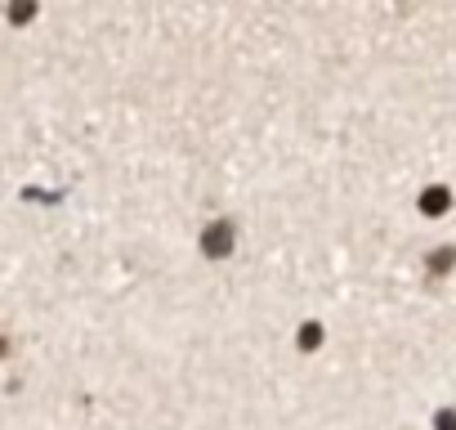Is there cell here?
I'll return each instance as SVG.
<instances>
[{"instance_id": "obj_5", "label": "cell", "mask_w": 456, "mask_h": 430, "mask_svg": "<svg viewBox=\"0 0 456 430\" xmlns=\"http://www.w3.org/2000/svg\"><path fill=\"white\" fill-rule=\"evenodd\" d=\"M438 430H456V412H452V408L438 412Z\"/></svg>"}, {"instance_id": "obj_3", "label": "cell", "mask_w": 456, "mask_h": 430, "mask_svg": "<svg viewBox=\"0 0 456 430\" xmlns=\"http://www.w3.org/2000/svg\"><path fill=\"white\" fill-rule=\"evenodd\" d=\"M456 265V247H438L434 256H429V274H447Z\"/></svg>"}, {"instance_id": "obj_2", "label": "cell", "mask_w": 456, "mask_h": 430, "mask_svg": "<svg viewBox=\"0 0 456 430\" xmlns=\"http://www.w3.org/2000/svg\"><path fill=\"white\" fill-rule=\"evenodd\" d=\"M447 206H452V193H447L443 184H434V188L420 193V211H425V215H443Z\"/></svg>"}, {"instance_id": "obj_4", "label": "cell", "mask_w": 456, "mask_h": 430, "mask_svg": "<svg viewBox=\"0 0 456 430\" xmlns=\"http://www.w3.org/2000/svg\"><path fill=\"white\" fill-rule=\"evenodd\" d=\"M322 345V327L318 323H305L300 327V350H318Z\"/></svg>"}, {"instance_id": "obj_1", "label": "cell", "mask_w": 456, "mask_h": 430, "mask_svg": "<svg viewBox=\"0 0 456 430\" xmlns=\"http://www.w3.org/2000/svg\"><path fill=\"white\" fill-rule=\"evenodd\" d=\"M233 243H238L233 220H215V225H206V234H201V252H206L210 260H224L228 252H233Z\"/></svg>"}]
</instances>
